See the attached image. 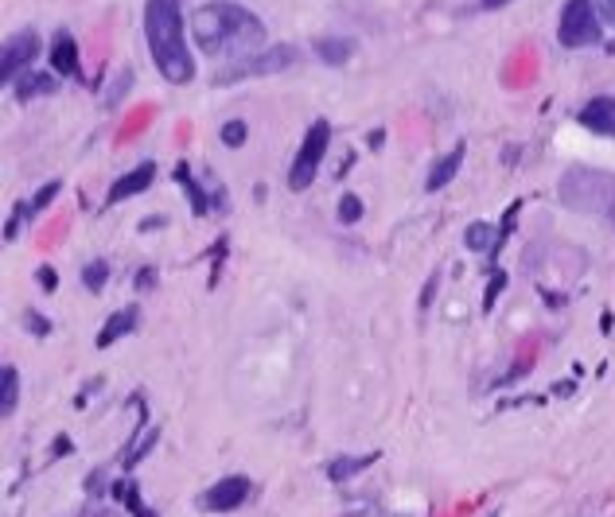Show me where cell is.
<instances>
[{"label": "cell", "instance_id": "obj_7", "mask_svg": "<svg viewBox=\"0 0 615 517\" xmlns=\"http://www.w3.org/2000/svg\"><path fill=\"white\" fill-rule=\"evenodd\" d=\"M43 51V39H39L35 27H19L4 39V51H0V82L12 86L24 71L35 66V55Z\"/></svg>", "mask_w": 615, "mask_h": 517}, {"label": "cell", "instance_id": "obj_8", "mask_svg": "<svg viewBox=\"0 0 615 517\" xmlns=\"http://www.w3.org/2000/svg\"><path fill=\"white\" fill-rule=\"evenodd\" d=\"M250 490H253V483L246 479V475H227V479L207 486L199 502H203V510L207 513H234L242 502L250 498Z\"/></svg>", "mask_w": 615, "mask_h": 517}, {"label": "cell", "instance_id": "obj_22", "mask_svg": "<svg viewBox=\"0 0 615 517\" xmlns=\"http://www.w3.org/2000/svg\"><path fill=\"white\" fill-rule=\"evenodd\" d=\"M105 280H110V265H105V261H90V265L82 269V285L90 292H102Z\"/></svg>", "mask_w": 615, "mask_h": 517}, {"label": "cell", "instance_id": "obj_35", "mask_svg": "<svg viewBox=\"0 0 615 517\" xmlns=\"http://www.w3.org/2000/svg\"><path fill=\"white\" fill-rule=\"evenodd\" d=\"M608 226H611V230H615V210H611V214H608Z\"/></svg>", "mask_w": 615, "mask_h": 517}, {"label": "cell", "instance_id": "obj_20", "mask_svg": "<svg viewBox=\"0 0 615 517\" xmlns=\"http://www.w3.org/2000/svg\"><path fill=\"white\" fill-rule=\"evenodd\" d=\"M133 71H117V78H113V86H110V94H105V110H117L121 105V97L133 90Z\"/></svg>", "mask_w": 615, "mask_h": 517}, {"label": "cell", "instance_id": "obj_23", "mask_svg": "<svg viewBox=\"0 0 615 517\" xmlns=\"http://www.w3.org/2000/svg\"><path fill=\"white\" fill-rule=\"evenodd\" d=\"M175 175H180V183H183V187H188V194H191V207H195V214H207V210H211V202H207V194H203V187H199V183H195L191 175H188V168H180V171H175Z\"/></svg>", "mask_w": 615, "mask_h": 517}, {"label": "cell", "instance_id": "obj_6", "mask_svg": "<svg viewBox=\"0 0 615 517\" xmlns=\"http://www.w3.org/2000/svg\"><path fill=\"white\" fill-rule=\"evenodd\" d=\"M327 144H331V125L319 117V121L304 133L296 160H292V168H288V187L292 191H308L311 183H316V171H319V163H324V156H327Z\"/></svg>", "mask_w": 615, "mask_h": 517}, {"label": "cell", "instance_id": "obj_34", "mask_svg": "<svg viewBox=\"0 0 615 517\" xmlns=\"http://www.w3.org/2000/svg\"><path fill=\"white\" fill-rule=\"evenodd\" d=\"M63 452L71 455V440H55V455H63Z\"/></svg>", "mask_w": 615, "mask_h": 517}, {"label": "cell", "instance_id": "obj_24", "mask_svg": "<svg viewBox=\"0 0 615 517\" xmlns=\"http://www.w3.org/2000/svg\"><path fill=\"white\" fill-rule=\"evenodd\" d=\"M219 136H222V144H227V148H242V144H246V136H250V129H246V121H227Z\"/></svg>", "mask_w": 615, "mask_h": 517}, {"label": "cell", "instance_id": "obj_32", "mask_svg": "<svg viewBox=\"0 0 615 517\" xmlns=\"http://www.w3.org/2000/svg\"><path fill=\"white\" fill-rule=\"evenodd\" d=\"M480 4L487 8V12H499V8H506V4H514V0H480Z\"/></svg>", "mask_w": 615, "mask_h": 517}, {"label": "cell", "instance_id": "obj_19", "mask_svg": "<svg viewBox=\"0 0 615 517\" xmlns=\"http://www.w3.org/2000/svg\"><path fill=\"white\" fill-rule=\"evenodd\" d=\"M55 194H58V183H43V187H39L32 199L19 202V207H24V218H35V214H43V210L55 202Z\"/></svg>", "mask_w": 615, "mask_h": 517}, {"label": "cell", "instance_id": "obj_18", "mask_svg": "<svg viewBox=\"0 0 615 517\" xmlns=\"http://www.w3.org/2000/svg\"><path fill=\"white\" fill-rule=\"evenodd\" d=\"M16 405H19V369L4 366V369H0V413L12 416Z\"/></svg>", "mask_w": 615, "mask_h": 517}, {"label": "cell", "instance_id": "obj_17", "mask_svg": "<svg viewBox=\"0 0 615 517\" xmlns=\"http://www.w3.org/2000/svg\"><path fill=\"white\" fill-rule=\"evenodd\" d=\"M464 246L475 249V253H495V249L503 246V241H499V230H495V226H487V222H475V226H467V233H464Z\"/></svg>", "mask_w": 615, "mask_h": 517}, {"label": "cell", "instance_id": "obj_33", "mask_svg": "<svg viewBox=\"0 0 615 517\" xmlns=\"http://www.w3.org/2000/svg\"><path fill=\"white\" fill-rule=\"evenodd\" d=\"M382 141H386V133H382V129L370 133V148H382Z\"/></svg>", "mask_w": 615, "mask_h": 517}, {"label": "cell", "instance_id": "obj_25", "mask_svg": "<svg viewBox=\"0 0 615 517\" xmlns=\"http://www.w3.org/2000/svg\"><path fill=\"white\" fill-rule=\"evenodd\" d=\"M503 288H506V272H491V280H487V296H483V311H495Z\"/></svg>", "mask_w": 615, "mask_h": 517}, {"label": "cell", "instance_id": "obj_3", "mask_svg": "<svg viewBox=\"0 0 615 517\" xmlns=\"http://www.w3.org/2000/svg\"><path fill=\"white\" fill-rule=\"evenodd\" d=\"M557 194L569 210L603 218L615 210V175L600 168H569L557 183Z\"/></svg>", "mask_w": 615, "mask_h": 517}, {"label": "cell", "instance_id": "obj_2", "mask_svg": "<svg viewBox=\"0 0 615 517\" xmlns=\"http://www.w3.org/2000/svg\"><path fill=\"white\" fill-rule=\"evenodd\" d=\"M144 39H149L152 66L164 82L188 86L195 78V55L188 43V16L183 0H149L144 4Z\"/></svg>", "mask_w": 615, "mask_h": 517}, {"label": "cell", "instance_id": "obj_12", "mask_svg": "<svg viewBox=\"0 0 615 517\" xmlns=\"http://www.w3.org/2000/svg\"><path fill=\"white\" fill-rule=\"evenodd\" d=\"M58 90V74H43V71H24L12 82V94H16V102L19 105H27L32 97H47V94H55Z\"/></svg>", "mask_w": 615, "mask_h": 517}, {"label": "cell", "instance_id": "obj_15", "mask_svg": "<svg viewBox=\"0 0 615 517\" xmlns=\"http://www.w3.org/2000/svg\"><path fill=\"white\" fill-rule=\"evenodd\" d=\"M316 58H319V63H327V66H343V63L355 58V39H347V35L316 39Z\"/></svg>", "mask_w": 615, "mask_h": 517}, {"label": "cell", "instance_id": "obj_11", "mask_svg": "<svg viewBox=\"0 0 615 517\" xmlns=\"http://www.w3.org/2000/svg\"><path fill=\"white\" fill-rule=\"evenodd\" d=\"M152 179H156V163H136V168H129L110 187V202H125V199H133V194L149 191Z\"/></svg>", "mask_w": 615, "mask_h": 517}, {"label": "cell", "instance_id": "obj_14", "mask_svg": "<svg viewBox=\"0 0 615 517\" xmlns=\"http://www.w3.org/2000/svg\"><path fill=\"white\" fill-rule=\"evenodd\" d=\"M136 331V308H125V311H113L110 319H105V327L97 331V350H110L117 338H125V335H133Z\"/></svg>", "mask_w": 615, "mask_h": 517}, {"label": "cell", "instance_id": "obj_31", "mask_svg": "<svg viewBox=\"0 0 615 517\" xmlns=\"http://www.w3.org/2000/svg\"><path fill=\"white\" fill-rule=\"evenodd\" d=\"M152 285H156V272H152V269H144L141 277H136V288H152Z\"/></svg>", "mask_w": 615, "mask_h": 517}, {"label": "cell", "instance_id": "obj_10", "mask_svg": "<svg viewBox=\"0 0 615 517\" xmlns=\"http://www.w3.org/2000/svg\"><path fill=\"white\" fill-rule=\"evenodd\" d=\"M51 74H58V78H78L82 74L78 43H74L71 32H55V39H51Z\"/></svg>", "mask_w": 615, "mask_h": 517}, {"label": "cell", "instance_id": "obj_5", "mask_svg": "<svg viewBox=\"0 0 615 517\" xmlns=\"http://www.w3.org/2000/svg\"><path fill=\"white\" fill-rule=\"evenodd\" d=\"M300 58V51L292 43H269L265 51H253L246 58H234L227 63L219 74H214V82L227 86V82H238V78H265V74H281L285 66H292Z\"/></svg>", "mask_w": 615, "mask_h": 517}, {"label": "cell", "instance_id": "obj_1", "mask_svg": "<svg viewBox=\"0 0 615 517\" xmlns=\"http://www.w3.org/2000/svg\"><path fill=\"white\" fill-rule=\"evenodd\" d=\"M265 24L238 0H207L191 12V39L207 55H234L246 58L253 51H265ZM230 58V63H234Z\"/></svg>", "mask_w": 615, "mask_h": 517}, {"label": "cell", "instance_id": "obj_21", "mask_svg": "<svg viewBox=\"0 0 615 517\" xmlns=\"http://www.w3.org/2000/svg\"><path fill=\"white\" fill-rule=\"evenodd\" d=\"M335 214H339V222H343V226H355V222H363V199H358V194H343Z\"/></svg>", "mask_w": 615, "mask_h": 517}, {"label": "cell", "instance_id": "obj_28", "mask_svg": "<svg viewBox=\"0 0 615 517\" xmlns=\"http://www.w3.org/2000/svg\"><path fill=\"white\" fill-rule=\"evenodd\" d=\"M27 331H32V335H47V331H51V323H47L43 316H35V311H27Z\"/></svg>", "mask_w": 615, "mask_h": 517}, {"label": "cell", "instance_id": "obj_13", "mask_svg": "<svg viewBox=\"0 0 615 517\" xmlns=\"http://www.w3.org/2000/svg\"><path fill=\"white\" fill-rule=\"evenodd\" d=\"M464 156H467V148H464V144H456V148L448 152V156H441V160L433 163V171H428V179H425V191H428V194H436L441 187H448V183L456 179V171H460Z\"/></svg>", "mask_w": 615, "mask_h": 517}, {"label": "cell", "instance_id": "obj_9", "mask_svg": "<svg viewBox=\"0 0 615 517\" xmlns=\"http://www.w3.org/2000/svg\"><path fill=\"white\" fill-rule=\"evenodd\" d=\"M580 125L592 136L615 141V97H592V102L580 110Z\"/></svg>", "mask_w": 615, "mask_h": 517}, {"label": "cell", "instance_id": "obj_27", "mask_svg": "<svg viewBox=\"0 0 615 517\" xmlns=\"http://www.w3.org/2000/svg\"><path fill=\"white\" fill-rule=\"evenodd\" d=\"M519 210H522V202H511V210H506V218L499 222V241H506V238H511L514 222H519Z\"/></svg>", "mask_w": 615, "mask_h": 517}, {"label": "cell", "instance_id": "obj_16", "mask_svg": "<svg viewBox=\"0 0 615 517\" xmlns=\"http://www.w3.org/2000/svg\"><path fill=\"white\" fill-rule=\"evenodd\" d=\"M374 460H378V455H339V460L327 463V479L331 483H347V479H355L358 471H366Z\"/></svg>", "mask_w": 615, "mask_h": 517}, {"label": "cell", "instance_id": "obj_29", "mask_svg": "<svg viewBox=\"0 0 615 517\" xmlns=\"http://www.w3.org/2000/svg\"><path fill=\"white\" fill-rule=\"evenodd\" d=\"M596 8H600V16L608 19V24H615V0H596Z\"/></svg>", "mask_w": 615, "mask_h": 517}, {"label": "cell", "instance_id": "obj_36", "mask_svg": "<svg viewBox=\"0 0 615 517\" xmlns=\"http://www.w3.org/2000/svg\"><path fill=\"white\" fill-rule=\"evenodd\" d=\"M495 517H499V513H495Z\"/></svg>", "mask_w": 615, "mask_h": 517}, {"label": "cell", "instance_id": "obj_4", "mask_svg": "<svg viewBox=\"0 0 615 517\" xmlns=\"http://www.w3.org/2000/svg\"><path fill=\"white\" fill-rule=\"evenodd\" d=\"M603 35V16L596 0H565L557 19V43L577 51V47H596Z\"/></svg>", "mask_w": 615, "mask_h": 517}, {"label": "cell", "instance_id": "obj_30", "mask_svg": "<svg viewBox=\"0 0 615 517\" xmlns=\"http://www.w3.org/2000/svg\"><path fill=\"white\" fill-rule=\"evenodd\" d=\"M39 285H43L47 292H55V285H58V280H55V269H39Z\"/></svg>", "mask_w": 615, "mask_h": 517}, {"label": "cell", "instance_id": "obj_26", "mask_svg": "<svg viewBox=\"0 0 615 517\" xmlns=\"http://www.w3.org/2000/svg\"><path fill=\"white\" fill-rule=\"evenodd\" d=\"M117 494H125V502H129L133 517H152V513H149V506L136 498V486H133V483H129V486H117Z\"/></svg>", "mask_w": 615, "mask_h": 517}]
</instances>
